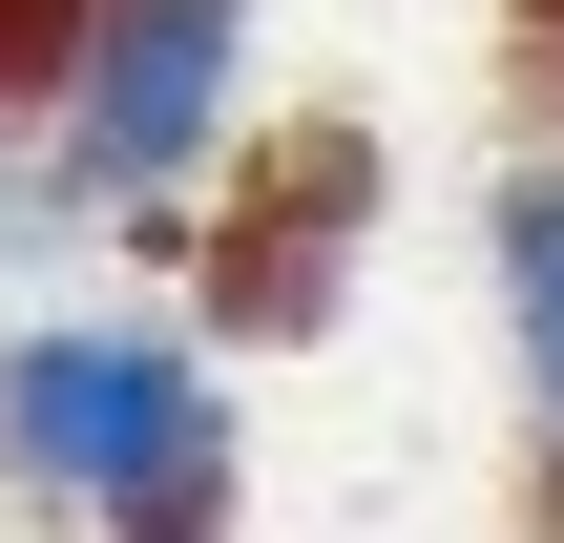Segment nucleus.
Returning a JSON list of instances; mask_svg holds the SVG:
<instances>
[{
  "label": "nucleus",
  "instance_id": "f257e3e1",
  "mask_svg": "<svg viewBox=\"0 0 564 543\" xmlns=\"http://www.w3.org/2000/svg\"><path fill=\"white\" fill-rule=\"evenodd\" d=\"M0 460L42 502L126 523V543H230V398H209V356L167 314H42V335H0Z\"/></svg>",
  "mask_w": 564,
  "mask_h": 543
},
{
  "label": "nucleus",
  "instance_id": "f03ea898",
  "mask_svg": "<svg viewBox=\"0 0 564 543\" xmlns=\"http://www.w3.org/2000/svg\"><path fill=\"white\" fill-rule=\"evenodd\" d=\"M230 84H251V0H105L84 63H63V188L147 209L230 146Z\"/></svg>",
  "mask_w": 564,
  "mask_h": 543
},
{
  "label": "nucleus",
  "instance_id": "7ed1b4c3",
  "mask_svg": "<svg viewBox=\"0 0 564 543\" xmlns=\"http://www.w3.org/2000/svg\"><path fill=\"white\" fill-rule=\"evenodd\" d=\"M356 209H377V167H356V146H293V167H272V209L230 230V335H314V314H335Z\"/></svg>",
  "mask_w": 564,
  "mask_h": 543
},
{
  "label": "nucleus",
  "instance_id": "20e7f679",
  "mask_svg": "<svg viewBox=\"0 0 564 543\" xmlns=\"http://www.w3.org/2000/svg\"><path fill=\"white\" fill-rule=\"evenodd\" d=\"M502 335H523V398H544V439H564V167L502 188Z\"/></svg>",
  "mask_w": 564,
  "mask_h": 543
},
{
  "label": "nucleus",
  "instance_id": "39448f33",
  "mask_svg": "<svg viewBox=\"0 0 564 543\" xmlns=\"http://www.w3.org/2000/svg\"><path fill=\"white\" fill-rule=\"evenodd\" d=\"M84 21H105V0H0V105H63V63H84Z\"/></svg>",
  "mask_w": 564,
  "mask_h": 543
},
{
  "label": "nucleus",
  "instance_id": "423d86ee",
  "mask_svg": "<svg viewBox=\"0 0 564 543\" xmlns=\"http://www.w3.org/2000/svg\"><path fill=\"white\" fill-rule=\"evenodd\" d=\"M544 84H564V0H544Z\"/></svg>",
  "mask_w": 564,
  "mask_h": 543
}]
</instances>
